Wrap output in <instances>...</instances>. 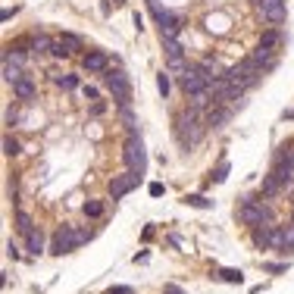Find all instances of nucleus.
<instances>
[{"instance_id": "6e6552de", "label": "nucleus", "mask_w": 294, "mask_h": 294, "mask_svg": "<svg viewBox=\"0 0 294 294\" xmlns=\"http://www.w3.org/2000/svg\"><path fill=\"white\" fill-rule=\"evenodd\" d=\"M154 16H157V22H160V35H163V38H176V35H179L182 22H179L173 13H166V10L154 7Z\"/></svg>"}, {"instance_id": "5701e85b", "label": "nucleus", "mask_w": 294, "mask_h": 294, "mask_svg": "<svg viewBox=\"0 0 294 294\" xmlns=\"http://www.w3.org/2000/svg\"><path fill=\"white\" fill-rule=\"evenodd\" d=\"M4 154H7V157H16V154H19V141H16V138H10V135L4 138Z\"/></svg>"}, {"instance_id": "7ed1b4c3", "label": "nucleus", "mask_w": 294, "mask_h": 294, "mask_svg": "<svg viewBox=\"0 0 294 294\" xmlns=\"http://www.w3.org/2000/svg\"><path fill=\"white\" fill-rule=\"evenodd\" d=\"M107 88L113 94V101L122 104V107H129L132 101V85H129V76L122 69H107Z\"/></svg>"}, {"instance_id": "412c9836", "label": "nucleus", "mask_w": 294, "mask_h": 294, "mask_svg": "<svg viewBox=\"0 0 294 294\" xmlns=\"http://www.w3.org/2000/svg\"><path fill=\"white\" fill-rule=\"evenodd\" d=\"M185 204H191V207H201V210H210V207H213V201L201 198V194H188V198H185Z\"/></svg>"}, {"instance_id": "a211bd4d", "label": "nucleus", "mask_w": 294, "mask_h": 294, "mask_svg": "<svg viewBox=\"0 0 294 294\" xmlns=\"http://www.w3.org/2000/svg\"><path fill=\"white\" fill-rule=\"evenodd\" d=\"M282 185L273 179V176H263V198H273V194H279Z\"/></svg>"}, {"instance_id": "4be33fe9", "label": "nucleus", "mask_w": 294, "mask_h": 294, "mask_svg": "<svg viewBox=\"0 0 294 294\" xmlns=\"http://www.w3.org/2000/svg\"><path fill=\"white\" fill-rule=\"evenodd\" d=\"M219 279H223V282H229V285H238L244 276H241V269H223V273H219Z\"/></svg>"}, {"instance_id": "423d86ee", "label": "nucleus", "mask_w": 294, "mask_h": 294, "mask_svg": "<svg viewBox=\"0 0 294 294\" xmlns=\"http://www.w3.org/2000/svg\"><path fill=\"white\" fill-rule=\"evenodd\" d=\"M241 223H248V226H266V223H273V213H269L266 204L244 198V204H241Z\"/></svg>"}, {"instance_id": "7c9ffc66", "label": "nucleus", "mask_w": 294, "mask_h": 294, "mask_svg": "<svg viewBox=\"0 0 294 294\" xmlns=\"http://www.w3.org/2000/svg\"><path fill=\"white\" fill-rule=\"evenodd\" d=\"M151 194H154V198H160V194H163V185H160V182H154V185H151Z\"/></svg>"}, {"instance_id": "ddd939ff", "label": "nucleus", "mask_w": 294, "mask_h": 294, "mask_svg": "<svg viewBox=\"0 0 294 294\" xmlns=\"http://www.w3.org/2000/svg\"><path fill=\"white\" fill-rule=\"evenodd\" d=\"M13 91H16V97H22V101H32V97H35V85L29 79H19L13 85Z\"/></svg>"}, {"instance_id": "a878e982", "label": "nucleus", "mask_w": 294, "mask_h": 294, "mask_svg": "<svg viewBox=\"0 0 294 294\" xmlns=\"http://www.w3.org/2000/svg\"><path fill=\"white\" fill-rule=\"evenodd\" d=\"M85 213H88V216H101V213H104V204H101V201H88V204H85Z\"/></svg>"}, {"instance_id": "20e7f679", "label": "nucleus", "mask_w": 294, "mask_h": 294, "mask_svg": "<svg viewBox=\"0 0 294 294\" xmlns=\"http://www.w3.org/2000/svg\"><path fill=\"white\" fill-rule=\"evenodd\" d=\"M122 157H126V166H129V173L135 176H144V169H147V154H144V144L141 138H129L126 141V151H122Z\"/></svg>"}, {"instance_id": "1a4fd4ad", "label": "nucleus", "mask_w": 294, "mask_h": 294, "mask_svg": "<svg viewBox=\"0 0 294 294\" xmlns=\"http://www.w3.org/2000/svg\"><path fill=\"white\" fill-rule=\"evenodd\" d=\"M260 10H263V19L279 26L285 19V0H260Z\"/></svg>"}, {"instance_id": "4468645a", "label": "nucleus", "mask_w": 294, "mask_h": 294, "mask_svg": "<svg viewBox=\"0 0 294 294\" xmlns=\"http://www.w3.org/2000/svg\"><path fill=\"white\" fill-rule=\"evenodd\" d=\"M279 41H282V38H279V32H266V35L260 38V51H266V54H273Z\"/></svg>"}, {"instance_id": "f257e3e1", "label": "nucleus", "mask_w": 294, "mask_h": 294, "mask_svg": "<svg viewBox=\"0 0 294 294\" xmlns=\"http://www.w3.org/2000/svg\"><path fill=\"white\" fill-rule=\"evenodd\" d=\"M260 76H263V63H260L257 57H248V60H241L238 66L226 69V79H229V82H235V85H241V88L257 85V79H260Z\"/></svg>"}, {"instance_id": "39448f33", "label": "nucleus", "mask_w": 294, "mask_h": 294, "mask_svg": "<svg viewBox=\"0 0 294 294\" xmlns=\"http://www.w3.org/2000/svg\"><path fill=\"white\" fill-rule=\"evenodd\" d=\"M85 241V235L79 232V229H72V226H63L57 235H54V244H51V254H57V257H63V254H69V251H76L79 244Z\"/></svg>"}, {"instance_id": "393cba45", "label": "nucleus", "mask_w": 294, "mask_h": 294, "mask_svg": "<svg viewBox=\"0 0 294 294\" xmlns=\"http://www.w3.org/2000/svg\"><path fill=\"white\" fill-rule=\"evenodd\" d=\"M51 54H54V57H63V60H66V57H69L72 51H69V47H66V44H63V41L57 38V41H54V51H51Z\"/></svg>"}, {"instance_id": "6ab92c4d", "label": "nucleus", "mask_w": 294, "mask_h": 294, "mask_svg": "<svg viewBox=\"0 0 294 294\" xmlns=\"http://www.w3.org/2000/svg\"><path fill=\"white\" fill-rule=\"evenodd\" d=\"M16 223H19V232H22V235H29V232L35 229V226H32V216H29V213H22V210L16 213Z\"/></svg>"}, {"instance_id": "f03ea898", "label": "nucleus", "mask_w": 294, "mask_h": 294, "mask_svg": "<svg viewBox=\"0 0 294 294\" xmlns=\"http://www.w3.org/2000/svg\"><path fill=\"white\" fill-rule=\"evenodd\" d=\"M204 135V126L198 122V107H191L185 116H179V141L182 147H194Z\"/></svg>"}, {"instance_id": "b1692460", "label": "nucleus", "mask_w": 294, "mask_h": 294, "mask_svg": "<svg viewBox=\"0 0 294 294\" xmlns=\"http://www.w3.org/2000/svg\"><path fill=\"white\" fill-rule=\"evenodd\" d=\"M57 85L66 88V91H72V88L79 85V79H76V76H57Z\"/></svg>"}, {"instance_id": "f3484780", "label": "nucleus", "mask_w": 294, "mask_h": 294, "mask_svg": "<svg viewBox=\"0 0 294 294\" xmlns=\"http://www.w3.org/2000/svg\"><path fill=\"white\" fill-rule=\"evenodd\" d=\"M279 248H294V226L279 229Z\"/></svg>"}, {"instance_id": "cd10ccee", "label": "nucleus", "mask_w": 294, "mask_h": 294, "mask_svg": "<svg viewBox=\"0 0 294 294\" xmlns=\"http://www.w3.org/2000/svg\"><path fill=\"white\" fill-rule=\"evenodd\" d=\"M157 88H160V94H163V97L169 94V76H166V72H160V76H157Z\"/></svg>"}, {"instance_id": "2f4dec72", "label": "nucleus", "mask_w": 294, "mask_h": 294, "mask_svg": "<svg viewBox=\"0 0 294 294\" xmlns=\"http://www.w3.org/2000/svg\"><path fill=\"white\" fill-rule=\"evenodd\" d=\"M110 4H116V7H119V4H126V0H107V4H104V13H110Z\"/></svg>"}, {"instance_id": "c756f323", "label": "nucleus", "mask_w": 294, "mask_h": 294, "mask_svg": "<svg viewBox=\"0 0 294 294\" xmlns=\"http://www.w3.org/2000/svg\"><path fill=\"white\" fill-rule=\"evenodd\" d=\"M107 294H132V288H126V285H122V288H110Z\"/></svg>"}, {"instance_id": "c85d7f7f", "label": "nucleus", "mask_w": 294, "mask_h": 294, "mask_svg": "<svg viewBox=\"0 0 294 294\" xmlns=\"http://www.w3.org/2000/svg\"><path fill=\"white\" fill-rule=\"evenodd\" d=\"M226 173H229V166L223 163V166H219V169H216V176H213V179H216V182H223V179H226Z\"/></svg>"}, {"instance_id": "9d476101", "label": "nucleus", "mask_w": 294, "mask_h": 294, "mask_svg": "<svg viewBox=\"0 0 294 294\" xmlns=\"http://www.w3.org/2000/svg\"><path fill=\"white\" fill-rule=\"evenodd\" d=\"M85 69L88 72H107V54L104 51H91L85 57Z\"/></svg>"}, {"instance_id": "2eb2a0df", "label": "nucleus", "mask_w": 294, "mask_h": 294, "mask_svg": "<svg viewBox=\"0 0 294 294\" xmlns=\"http://www.w3.org/2000/svg\"><path fill=\"white\" fill-rule=\"evenodd\" d=\"M4 79H7V82H13V85H16V82L22 79V72H19V66H16V63H10V57L4 60Z\"/></svg>"}, {"instance_id": "f8f14e48", "label": "nucleus", "mask_w": 294, "mask_h": 294, "mask_svg": "<svg viewBox=\"0 0 294 294\" xmlns=\"http://www.w3.org/2000/svg\"><path fill=\"white\" fill-rule=\"evenodd\" d=\"M26 248H29V254H35V257L44 251V238H41V232H38V229H32V232L26 235Z\"/></svg>"}, {"instance_id": "9b49d317", "label": "nucleus", "mask_w": 294, "mask_h": 294, "mask_svg": "<svg viewBox=\"0 0 294 294\" xmlns=\"http://www.w3.org/2000/svg\"><path fill=\"white\" fill-rule=\"evenodd\" d=\"M226 119H229V113H226L223 107H219V104H213V107L207 110V119H204V122H207V126H213V129H216V126H223Z\"/></svg>"}, {"instance_id": "aec40b11", "label": "nucleus", "mask_w": 294, "mask_h": 294, "mask_svg": "<svg viewBox=\"0 0 294 294\" xmlns=\"http://www.w3.org/2000/svg\"><path fill=\"white\" fill-rule=\"evenodd\" d=\"M32 47H35V51H38V54H44V51H54V41H51V38H47V35H38V38L32 41Z\"/></svg>"}, {"instance_id": "dca6fc26", "label": "nucleus", "mask_w": 294, "mask_h": 294, "mask_svg": "<svg viewBox=\"0 0 294 294\" xmlns=\"http://www.w3.org/2000/svg\"><path fill=\"white\" fill-rule=\"evenodd\" d=\"M163 51H166L169 60H173V57H182V44H179L176 38H163Z\"/></svg>"}, {"instance_id": "0eeeda50", "label": "nucleus", "mask_w": 294, "mask_h": 294, "mask_svg": "<svg viewBox=\"0 0 294 294\" xmlns=\"http://www.w3.org/2000/svg\"><path fill=\"white\" fill-rule=\"evenodd\" d=\"M138 179L141 176H135V173H126V176H113V182H110V194H113V201H119V198H126V194L138 185Z\"/></svg>"}, {"instance_id": "bb28decb", "label": "nucleus", "mask_w": 294, "mask_h": 294, "mask_svg": "<svg viewBox=\"0 0 294 294\" xmlns=\"http://www.w3.org/2000/svg\"><path fill=\"white\" fill-rule=\"evenodd\" d=\"M60 41L69 47V51H79V47H82V41H79L76 35H60Z\"/></svg>"}]
</instances>
